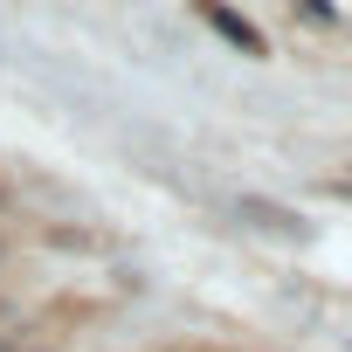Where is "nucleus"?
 Instances as JSON below:
<instances>
[{
	"instance_id": "obj_1",
	"label": "nucleus",
	"mask_w": 352,
	"mask_h": 352,
	"mask_svg": "<svg viewBox=\"0 0 352 352\" xmlns=\"http://www.w3.org/2000/svg\"><path fill=\"white\" fill-rule=\"evenodd\" d=\"M201 21H208V28H214L221 42H235L242 56H263V49H270V42H263V35H256V28H249V21H242L235 8H228V0H201Z\"/></svg>"
}]
</instances>
